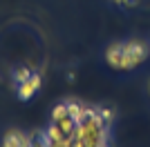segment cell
Listing matches in <instances>:
<instances>
[{
	"instance_id": "2",
	"label": "cell",
	"mask_w": 150,
	"mask_h": 147,
	"mask_svg": "<svg viewBox=\"0 0 150 147\" xmlns=\"http://www.w3.org/2000/svg\"><path fill=\"white\" fill-rule=\"evenodd\" d=\"M18 85H20L18 87V96L23 98V100H27V98H31L38 92V87H40V76H38V74H29L25 80H20Z\"/></svg>"
},
{
	"instance_id": "4",
	"label": "cell",
	"mask_w": 150,
	"mask_h": 147,
	"mask_svg": "<svg viewBox=\"0 0 150 147\" xmlns=\"http://www.w3.org/2000/svg\"><path fill=\"white\" fill-rule=\"evenodd\" d=\"M117 5H134V0H114Z\"/></svg>"
},
{
	"instance_id": "3",
	"label": "cell",
	"mask_w": 150,
	"mask_h": 147,
	"mask_svg": "<svg viewBox=\"0 0 150 147\" xmlns=\"http://www.w3.org/2000/svg\"><path fill=\"white\" fill-rule=\"evenodd\" d=\"M2 143H5V145H27L29 141H27V138H23V136H20L18 132H11V134L7 136V138H5Z\"/></svg>"
},
{
	"instance_id": "5",
	"label": "cell",
	"mask_w": 150,
	"mask_h": 147,
	"mask_svg": "<svg viewBox=\"0 0 150 147\" xmlns=\"http://www.w3.org/2000/svg\"><path fill=\"white\" fill-rule=\"evenodd\" d=\"M148 94H150V83H148Z\"/></svg>"
},
{
	"instance_id": "1",
	"label": "cell",
	"mask_w": 150,
	"mask_h": 147,
	"mask_svg": "<svg viewBox=\"0 0 150 147\" xmlns=\"http://www.w3.org/2000/svg\"><path fill=\"white\" fill-rule=\"evenodd\" d=\"M148 56V49L141 40H130V43H114L108 47L105 60L114 69H132L141 65Z\"/></svg>"
}]
</instances>
